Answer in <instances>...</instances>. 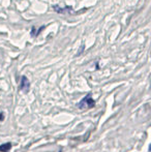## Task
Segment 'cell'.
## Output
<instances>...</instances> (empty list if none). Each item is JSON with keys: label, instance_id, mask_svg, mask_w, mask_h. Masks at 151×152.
<instances>
[{"label": "cell", "instance_id": "obj_4", "mask_svg": "<svg viewBox=\"0 0 151 152\" xmlns=\"http://www.w3.org/2000/svg\"><path fill=\"white\" fill-rule=\"evenodd\" d=\"M12 149V144L10 143H5V144H2L0 146V151L1 152H8Z\"/></svg>", "mask_w": 151, "mask_h": 152}, {"label": "cell", "instance_id": "obj_3", "mask_svg": "<svg viewBox=\"0 0 151 152\" xmlns=\"http://www.w3.org/2000/svg\"><path fill=\"white\" fill-rule=\"evenodd\" d=\"M53 8L55 10V12H59V14H67V12H71V10H73L71 6H66V7H64V8H61L60 6H58V5H54Z\"/></svg>", "mask_w": 151, "mask_h": 152}, {"label": "cell", "instance_id": "obj_2", "mask_svg": "<svg viewBox=\"0 0 151 152\" xmlns=\"http://www.w3.org/2000/svg\"><path fill=\"white\" fill-rule=\"evenodd\" d=\"M21 91L23 92H28L29 91V88H30V83H29L28 79L26 78L25 76H23L21 78V82H20V86H19Z\"/></svg>", "mask_w": 151, "mask_h": 152}, {"label": "cell", "instance_id": "obj_1", "mask_svg": "<svg viewBox=\"0 0 151 152\" xmlns=\"http://www.w3.org/2000/svg\"><path fill=\"white\" fill-rule=\"evenodd\" d=\"M95 106V102L93 100V98L91 97V94H88L86 95L84 98L80 100V102L78 104V108L80 110H88V109H91Z\"/></svg>", "mask_w": 151, "mask_h": 152}, {"label": "cell", "instance_id": "obj_5", "mask_svg": "<svg viewBox=\"0 0 151 152\" xmlns=\"http://www.w3.org/2000/svg\"><path fill=\"white\" fill-rule=\"evenodd\" d=\"M3 118H4V116H3V114H2V113H0V120H3Z\"/></svg>", "mask_w": 151, "mask_h": 152}]
</instances>
